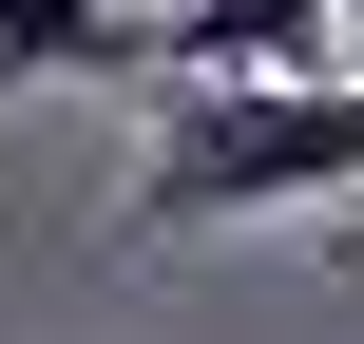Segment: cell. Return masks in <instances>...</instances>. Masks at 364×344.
<instances>
[{"label": "cell", "instance_id": "cell-3", "mask_svg": "<svg viewBox=\"0 0 364 344\" xmlns=\"http://www.w3.org/2000/svg\"><path fill=\"white\" fill-rule=\"evenodd\" d=\"M58 77H154V19L134 0H0V96H58Z\"/></svg>", "mask_w": 364, "mask_h": 344}, {"label": "cell", "instance_id": "cell-1", "mask_svg": "<svg viewBox=\"0 0 364 344\" xmlns=\"http://www.w3.org/2000/svg\"><path fill=\"white\" fill-rule=\"evenodd\" d=\"M364 192V77H154V153H134V249L173 230H250V211H346Z\"/></svg>", "mask_w": 364, "mask_h": 344}, {"label": "cell", "instance_id": "cell-4", "mask_svg": "<svg viewBox=\"0 0 364 344\" xmlns=\"http://www.w3.org/2000/svg\"><path fill=\"white\" fill-rule=\"evenodd\" d=\"M346 249H364V230H346Z\"/></svg>", "mask_w": 364, "mask_h": 344}, {"label": "cell", "instance_id": "cell-2", "mask_svg": "<svg viewBox=\"0 0 364 344\" xmlns=\"http://www.w3.org/2000/svg\"><path fill=\"white\" fill-rule=\"evenodd\" d=\"M346 0H173L154 19V77H307Z\"/></svg>", "mask_w": 364, "mask_h": 344}]
</instances>
